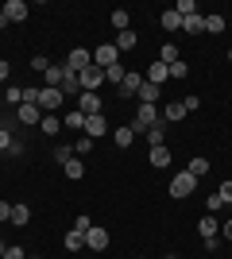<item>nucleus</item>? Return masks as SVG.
I'll return each instance as SVG.
<instances>
[{
  "label": "nucleus",
  "mask_w": 232,
  "mask_h": 259,
  "mask_svg": "<svg viewBox=\"0 0 232 259\" xmlns=\"http://www.w3.org/2000/svg\"><path fill=\"white\" fill-rule=\"evenodd\" d=\"M194 190H198V178H194L190 170H178L174 178H170V197H178V201H182V197H190Z\"/></svg>",
  "instance_id": "1"
},
{
  "label": "nucleus",
  "mask_w": 232,
  "mask_h": 259,
  "mask_svg": "<svg viewBox=\"0 0 232 259\" xmlns=\"http://www.w3.org/2000/svg\"><path fill=\"white\" fill-rule=\"evenodd\" d=\"M77 81H81V93H97V89L105 85V70H101V66H85V70L77 74Z\"/></svg>",
  "instance_id": "2"
},
{
  "label": "nucleus",
  "mask_w": 232,
  "mask_h": 259,
  "mask_svg": "<svg viewBox=\"0 0 232 259\" xmlns=\"http://www.w3.org/2000/svg\"><path fill=\"white\" fill-rule=\"evenodd\" d=\"M155 124H159V108H155V105H140V108H135V124H132L135 136L147 132V128H155Z\"/></svg>",
  "instance_id": "3"
},
{
  "label": "nucleus",
  "mask_w": 232,
  "mask_h": 259,
  "mask_svg": "<svg viewBox=\"0 0 232 259\" xmlns=\"http://www.w3.org/2000/svg\"><path fill=\"white\" fill-rule=\"evenodd\" d=\"M120 62V51H116V43H101L97 51H93V66H101V70H109V66Z\"/></svg>",
  "instance_id": "4"
},
{
  "label": "nucleus",
  "mask_w": 232,
  "mask_h": 259,
  "mask_svg": "<svg viewBox=\"0 0 232 259\" xmlns=\"http://www.w3.org/2000/svg\"><path fill=\"white\" fill-rule=\"evenodd\" d=\"M85 66H93V51H85V47H74V51L66 54V70H70V74H81Z\"/></svg>",
  "instance_id": "5"
},
{
  "label": "nucleus",
  "mask_w": 232,
  "mask_h": 259,
  "mask_svg": "<svg viewBox=\"0 0 232 259\" xmlns=\"http://www.w3.org/2000/svg\"><path fill=\"white\" fill-rule=\"evenodd\" d=\"M77 112H81V116H101V112H105V101H101L97 93H81V97H77Z\"/></svg>",
  "instance_id": "6"
},
{
  "label": "nucleus",
  "mask_w": 232,
  "mask_h": 259,
  "mask_svg": "<svg viewBox=\"0 0 232 259\" xmlns=\"http://www.w3.org/2000/svg\"><path fill=\"white\" fill-rule=\"evenodd\" d=\"M66 74H70L66 62H51V66H47V74H43V85L47 89H58L62 81H66Z\"/></svg>",
  "instance_id": "7"
},
{
  "label": "nucleus",
  "mask_w": 232,
  "mask_h": 259,
  "mask_svg": "<svg viewBox=\"0 0 232 259\" xmlns=\"http://www.w3.org/2000/svg\"><path fill=\"white\" fill-rule=\"evenodd\" d=\"M198 232H201V240L209 244V240H217V236H221V221H217L213 213H205V217L198 221Z\"/></svg>",
  "instance_id": "8"
},
{
  "label": "nucleus",
  "mask_w": 232,
  "mask_h": 259,
  "mask_svg": "<svg viewBox=\"0 0 232 259\" xmlns=\"http://www.w3.org/2000/svg\"><path fill=\"white\" fill-rule=\"evenodd\" d=\"M140 85H144V74L128 70V74H124V81L116 85V93H120V97H135V93H140Z\"/></svg>",
  "instance_id": "9"
},
{
  "label": "nucleus",
  "mask_w": 232,
  "mask_h": 259,
  "mask_svg": "<svg viewBox=\"0 0 232 259\" xmlns=\"http://www.w3.org/2000/svg\"><path fill=\"white\" fill-rule=\"evenodd\" d=\"M186 116H190V112H186V105H182V101H170V105L159 112V120H163V124H178V120H186Z\"/></svg>",
  "instance_id": "10"
},
{
  "label": "nucleus",
  "mask_w": 232,
  "mask_h": 259,
  "mask_svg": "<svg viewBox=\"0 0 232 259\" xmlns=\"http://www.w3.org/2000/svg\"><path fill=\"white\" fill-rule=\"evenodd\" d=\"M62 105V89H39V108H43V112H55V108Z\"/></svg>",
  "instance_id": "11"
},
{
  "label": "nucleus",
  "mask_w": 232,
  "mask_h": 259,
  "mask_svg": "<svg viewBox=\"0 0 232 259\" xmlns=\"http://www.w3.org/2000/svg\"><path fill=\"white\" fill-rule=\"evenodd\" d=\"M85 248L89 251H105L109 248V232H105V228H89L85 232Z\"/></svg>",
  "instance_id": "12"
},
{
  "label": "nucleus",
  "mask_w": 232,
  "mask_h": 259,
  "mask_svg": "<svg viewBox=\"0 0 232 259\" xmlns=\"http://www.w3.org/2000/svg\"><path fill=\"white\" fill-rule=\"evenodd\" d=\"M0 8H4L8 23H23L27 20V4H23V0H8V4H0Z\"/></svg>",
  "instance_id": "13"
},
{
  "label": "nucleus",
  "mask_w": 232,
  "mask_h": 259,
  "mask_svg": "<svg viewBox=\"0 0 232 259\" xmlns=\"http://www.w3.org/2000/svg\"><path fill=\"white\" fill-rule=\"evenodd\" d=\"M105 132H109V120H105V112H101V116H85V128H81V136H89V140H93V136H105Z\"/></svg>",
  "instance_id": "14"
},
{
  "label": "nucleus",
  "mask_w": 232,
  "mask_h": 259,
  "mask_svg": "<svg viewBox=\"0 0 232 259\" xmlns=\"http://www.w3.org/2000/svg\"><path fill=\"white\" fill-rule=\"evenodd\" d=\"M135 97H140V105H159V97H163V85H151V81L144 77V85H140V93H135Z\"/></svg>",
  "instance_id": "15"
},
{
  "label": "nucleus",
  "mask_w": 232,
  "mask_h": 259,
  "mask_svg": "<svg viewBox=\"0 0 232 259\" xmlns=\"http://www.w3.org/2000/svg\"><path fill=\"white\" fill-rule=\"evenodd\" d=\"M147 81H151V85H163V81H166V77H170V66H163V62H159V58H155V62L151 66H147Z\"/></svg>",
  "instance_id": "16"
},
{
  "label": "nucleus",
  "mask_w": 232,
  "mask_h": 259,
  "mask_svg": "<svg viewBox=\"0 0 232 259\" xmlns=\"http://www.w3.org/2000/svg\"><path fill=\"white\" fill-rule=\"evenodd\" d=\"M186 170H190V174H194V178L201 182V178H205V174H209L213 166H209V159H205V155H194V159L186 162Z\"/></svg>",
  "instance_id": "17"
},
{
  "label": "nucleus",
  "mask_w": 232,
  "mask_h": 259,
  "mask_svg": "<svg viewBox=\"0 0 232 259\" xmlns=\"http://www.w3.org/2000/svg\"><path fill=\"white\" fill-rule=\"evenodd\" d=\"M224 27H228V20H224L221 12H205V31L209 35H221Z\"/></svg>",
  "instance_id": "18"
},
{
  "label": "nucleus",
  "mask_w": 232,
  "mask_h": 259,
  "mask_svg": "<svg viewBox=\"0 0 232 259\" xmlns=\"http://www.w3.org/2000/svg\"><path fill=\"white\" fill-rule=\"evenodd\" d=\"M62 248H66V251H81V248H85V232H77V228H70L66 236H62Z\"/></svg>",
  "instance_id": "19"
},
{
  "label": "nucleus",
  "mask_w": 232,
  "mask_h": 259,
  "mask_svg": "<svg viewBox=\"0 0 232 259\" xmlns=\"http://www.w3.org/2000/svg\"><path fill=\"white\" fill-rule=\"evenodd\" d=\"M135 47H140V35H135L132 27H128V31H120V35H116V51H135Z\"/></svg>",
  "instance_id": "20"
},
{
  "label": "nucleus",
  "mask_w": 232,
  "mask_h": 259,
  "mask_svg": "<svg viewBox=\"0 0 232 259\" xmlns=\"http://www.w3.org/2000/svg\"><path fill=\"white\" fill-rule=\"evenodd\" d=\"M182 31L186 35H201L205 31V16H201V12L198 16H186V20H182Z\"/></svg>",
  "instance_id": "21"
},
{
  "label": "nucleus",
  "mask_w": 232,
  "mask_h": 259,
  "mask_svg": "<svg viewBox=\"0 0 232 259\" xmlns=\"http://www.w3.org/2000/svg\"><path fill=\"white\" fill-rule=\"evenodd\" d=\"M112 140H116V147H132V143H135V132H132V124L116 128V132H112Z\"/></svg>",
  "instance_id": "22"
},
{
  "label": "nucleus",
  "mask_w": 232,
  "mask_h": 259,
  "mask_svg": "<svg viewBox=\"0 0 232 259\" xmlns=\"http://www.w3.org/2000/svg\"><path fill=\"white\" fill-rule=\"evenodd\" d=\"M39 128H43L47 136H58V132H62V120H58L55 112H43V120H39Z\"/></svg>",
  "instance_id": "23"
},
{
  "label": "nucleus",
  "mask_w": 232,
  "mask_h": 259,
  "mask_svg": "<svg viewBox=\"0 0 232 259\" xmlns=\"http://www.w3.org/2000/svg\"><path fill=\"white\" fill-rule=\"evenodd\" d=\"M166 124L163 120H159V124H155V128H147V143H151V147H166Z\"/></svg>",
  "instance_id": "24"
},
{
  "label": "nucleus",
  "mask_w": 232,
  "mask_h": 259,
  "mask_svg": "<svg viewBox=\"0 0 232 259\" xmlns=\"http://www.w3.org/2000/svg\"><path fill=\"white\" fill-rule=\"evenodd\" d=\"M20 120L23 124H39V120H43V108L39 105H20Z\"/></svg>",
  "instance_id": "25"
},
{
  "label": "nucleus",
  "mask_w": 232,
  "mask_h": 259,
  "mask_svg": "<svg viewBox=\"0 0 232 259\" xmlns=\"http://www.w3.org/2000/svg\"><path fill=\"white\" fill-rule=\"evenodd\" d=\"M159 23H163V31H178V27H182V16L170 8V12H163V16H159Z\"/></svg>",
  "instance_id": "26"
},
{
  "label": "nucleus",
  "mask_w": 232,
  "mask_h": 259,
  "mask_svg": "<svg viewBox=\"0 0 232 259\" xmlns=\"http://www.w3.org/2000/svg\"><path fill=\"white\" fill-rule=\"evenodd\" d=\"M62 170H66V178H74V182H77V178H85V162H81V159L74 155V159H70L66 166H62Z\"/></svg>",
  "instance_id": "27"
},
{
  "label": "nucleus",
  "mask_w": 232,
  "mask_h": 259,
  "mask_svg": "<svg viewBox=\"0 0 232 259\" xmlns=\"http://www.w3.org/2000/svg\"><path fill=\"white\" fill-rule=\"evenodd\" d=\"M58 89H62V97H74V93L81 97V81H77V74H66V81H62Z\"/></svg>",
  "instance_id": "28"
},
{
  "label": "nucleus",
  "mask_w": 232,
  "mask_h": 259,
  "mask_svg": "<svg viewBox=\"0 0 232 259\" xmlns=\"http://www.w3.org/2000/svg\"><path fill=\"white\" fill-rule=\"evenodd\" d=\"M147 162H151V166H170V151H166V147H151Z\"/></svg>",
  "instance_id": "29"
},
{
  "label": "nucleus",
  "mask_w": 232,
  "mask_h": 259,
  "mask_svg": "<svg viewBox=\"0 0 232 259\" xmlns=\"http://www.w3.org/2000/svg\"><path fill=\"white\" fill-rule=\"evenodd\" d=\"M112 27H116V35L128 31V27H132V16H128L124 8H116V12H112Z\"/></svg>",
  "instance_id": "30"
},
{
  "label": "nucleus",
  "mask_w": 232,
  "mask_h": 259,
  "mask_svg": "<svg viewBox=\"0 0 232 259\" xmlns=\"http://www.w3.org/2000/svg\"><path fill=\"white\" fill-rule=\"evenodd\" d=\"M27 221H31V209H27V205H12V221H8V225H27Z\"/></svg>",
  "instance_id": "31"
},
{
  "label": "nucleus",
  "mask_w": 232,
  "mask_h": 259,
  "mask_svg": "<svg viewBox=\"0 0 232 259\" xmlns=\"http://www.w3.org/2000/svg\"><path fill=\"white\" fill-rule=\"evenodd\" d=\"M62 128H74V132H81V128H85V116H81V112L74 108V112H66V116H62Z\"/></svg>",
  "instance_id": "32"
},
{
  "label": "nucleus",
  "mask_w": 232,
  "mask_h": 259,
  "mask_svg": "<svg viewBox=\"0 0 232 259\" xmlns=\"http://www.w3.org/2000/svg\"><path fill=\"white\" fill-rule=\"evenodd\" d=\"M70 159H74V143H55V162H62V166H66Z\"/></svg>",
  "instance_id": "33"
},
{
  "label": "nucleus",
  "mask_w": 232,
  "mask_h": 259,
  "mask_svg": "<svg viewBox=\"0 0 232 259\" xmlns=\"http://www.w3.org/2000/svg\"><path fill=\"white\" fill-rule=\"evenodd\" d=\"M159 62H163V66H174V62H178V47H174V43H163V51H159Z\"/></svg>",
  "instance_id": "34"
},
{
  "label": "nucleus",
  "mask_w": 232,
  "mask_h": 259,
  "mask_svg": "<svg viewBox=\"0 0 232 259\" xmlns=\"http://www.w3.org/2000/svg\"><path fill=\"white\" fill-rule=\"evenodd\" d=\"M124 74H128V70H124V66L116 62V66H109V70H105V81H112V85H120V81H124Z\"/></svg>",
  "instance_id": "35"
},
{
  "label": "nucleus",
  "mask_w": 232,
  "mask_h": 259,
  "mask_svg": "<svg viewBox=\"0 0 232 259\" xmlns=\"http://www.w3.org/2000/svg\"><path fill=\"white\" fill-rule=\"evenodd\" d=\"M178 16H182V20H186V16H198V4H194V0H178Z\"/></svg>",
  "instance_id": "36"
},
{
  "label": "nucleus",
  "mask_w": 232,
  "mask_h": 259,
  "mask_svg": "<svg viewBox=\"0 0 232 259\" xmlns=\"http://www.w3.org/2000/svg\"><path fill=\"white\" fill-rule=\"evenodd\" d=\"M170 77H174V81H182V77H190V66L182 62V58H178V62L170 66Z\"/></svg>",
  "instance_id": "37"
},
{
  "label": "nucleus",
  "mask_w": 232,
  "mask_h": 259,
  "mask_svg": "<svg viewBox=\"0 0 232 259\" xmlns=\"http://www.w3.org/2000/svg\"><path fill=\"white\" fill-rule=\"evenodd\" d=\"M89 151H93V140H89V136L74 140V155H89Z\"/></svg>",
  "instance_id": "38"
},
{
  "label": "nucleus",
  "mask_w": 232,
  "mask_h": 259,
  "mask_svg": "<svg viewBox=\"0 0 232 259\" xmlns=\"http://www.w3.org/2000/svg\"><path fill=\"white\" fill-rule=\"evenodd\" d=\"M47 66H51V58H47V54H31V70L47 74Z\"/></svg>",
  "instance_id": "39"
},
{
  "label": "nucleus",
  "mask_w": 232,
  "mask_h": 259,
  "mask_svg": "<svg viewBox=\"0 0 232 259\" xmlns=\"http://www.w3.org/2000/svg\"><path fill=\"white\" fill-rule=\"evenodd\" d=\"M217 197H221L224 205H232V178H228V182H221V190H217Z\"/></svg>",
  "instance_id": "40"
},
{
  "label": "nucleus",
  "mask_w": 232,
  "mask_h": 259,
  "mask_svg": "<svg viewBox=\"0 0 232 259\" xmlns=\"http://www.w3.org/2000/svg\"><path fill=\"white\" fill-rule=\"evenodd\" d=\"M23 105H39V89L35 85H23Z\"/></svg>",
  "instance_id": "41"
},
{
  "label": "nucleus",
  "mask_w": 232,
  "mask_h": 259,
  "mask_svg": "<svg viewBox=\"0 0 232 259\" xmlns=\"http://www.w3.org/2000/svg\"><path fill=\"white\" fill-rule=\"evenodd\" d=\"M217 209H224V201L217 194H209V197H205V213H217Z\"/></svg>",
  "instance_id": "42"
},
{
  "label": "nucleus",
  "mask_w": 232,
  "mask_h": 259,
  "mask_svg": "<svg viewBox=\"0 0 232 259\" xmlns=\"http://www.w3.org/2000/svg\"><path fill=\"white\" fill-rule=\"evenodd\" d=\"M8 221H12V205L0 197V225H8Z\"/></svg>",
  "instance_id": "43"
},
{
  "label": "nucleus",
  "mask_w": 232,
  "mask_h": 259,
  "mask_svg": "<svg viewBox=\"0 0 232 259\" xmlns=\"http://www.w3.org/2000/svg\"><path fill=\"white\" fill-rule=\"evenodd\" d=\"M74 228H77V232H89V228H93V221H89V217L81 213V217H77V221H74Z\"/></svg>",
  "instance_id": "44"
},
{
  "label": "nucleus",
  "mask_w": 232,
  "mask_h": 259,
  "mask_svg": "<svg viewBox=\"0 0 232 259\" xmlns=\"http://www.w3.org/2000/svg\"><path fill=\"white\" fill-rule=\"evenodd\" d=\"M4 259H23V248H20V244H8V251H4Z\"/></svg>",
  "instance_id": "45"
},
{
  "label": "nucleus",
  "mask_w": 232,
  "mask_h": 259,
  "mask_svg": "<svg viewBox=\"0 0 232 259\" xmlns=\"http://www.w3.org/2000/svg\"><path fill=\"white\" fill-rule=\"evenodd\" d=\"M16 101H23V89H16V85H8V105H16Z\"/></svg>",
  "instance_id": "46"
},
{
  "label": "nucleus",
  "mask_w": 232,
  "mask_h": 259,
  "mask_svg": "<svg viewBox=\"0 0 232 259\" xmlns=\"http://www.w3.org/2000/svg\"><path fill=\"white\" fill-rule=\"evenodd\" d=\"M182 105H186V112H198V108H201V97H186Z\"/></svg>",
  "instance_id": "47"
},
{
  "label": "nucleus",
  "mask_w": 232,
  "mask_h": 259,
  "mask_svg": "<svg viewBox=\"0 0 232 259\" xmlns=\"http://www.w3.org/2000/svg\"><path fill=\"white\" fill-rule=\"evenodd\" d=\"M4 155H23V143H20V140H12V143H8V151H4Z\"/></svg>",
  "instance_id": "48"
},
{
  "label": "nucleus",
  "mask_w": 232,
  "mask_h": 259,
  "mask_svg": "<svg viewBox=\"0 0 232 259\" xmlns=\"http://www.w3.org/2000/svg\"><path fill=\"white\" fill-rule=\"evenodd\" d=\"M8 74H12V66L4 62V58H0V85H4V81H8Z\"/></svg>",
  "instance_id": "49"
},
{
  "label": "nucleus",
  "mask_w": 232,
  "mask_h": 259,
  "mask_svg": "<svg viewBox=\"0 0 232 259\" xmlns=\"http://www.w3.org/2000/svg\"><path fill=\"white\" fill-rule=\"evenodd\" d=\"M221 236H224V240H232V217H228V221L221 225Z\"/></svg>",
  "instance_id": "50"
},
{
  "label": "nucleus",
  "mask_w": 232,
  "mask_h": 259,
  "mask_svg": "<svg viewBox=\"0 0 232 259\" xmlns=\"http://www.w3.org/2000/svg\"><path fill=\"white\" fill-rule=\"evenodd\" d=\"M8 143H12V136H8L4 128H0V151H8Z\"/></svg>",
  "instance_id": "51"
},
{
  "label": "nucleus",
  "mask_w": 232,
  "mask_h": 259,
  "mask_svg": "<svg viewBox=\"0 0 232 259\" xmlns=\"http://www.w3.org/2000/svg\"><path fill=\"white\" fill-rule=\"evenodd\" d=\"M4 27H8V16H4V8H0V31H4Z\"/></svg>",
  "instance_id": "52"
},
{
  "label": "nucleus",
  "mask_w": 232,
  "mask_h": 259,
  "mask_svg": "<svg viewBox=\"0 0 232 259\" xmlns=\"http://www.w3.org/2000/svg\"><path fill=\"white\" fill-rule=\"evenodd\" d=\"M4 251H8V244H4V240H0V259H4Z\"/></svg>",
  "instance_id": "53"
},
{
  "label": "nucleus",
  "mask_w": 232,
  "mask_h": 259,
  "mask_svg": "<svg viewBox=\"0 0 232 259\" xmlns=\"http://www.w3.org/2000/svg\"><path fill=\"white\" fill-rule=\"evenodd\" d=\"M228 62H232V47H228Z\"/></svg>",
  "instance_id": "54"
},
{
  "label": "nucleus",
  "mask_w": 232,
  "mask_h": 259,
  "mask_svg": "<svg viewBox=\"0 0 232 259\" xmlns=\"http://www.w3.org/2000/svg\"><path fill=\"white\" fill-rule=\"evenodd\" d=\"M166 259H178V255H166Z\"/></svg>",
  "instance_id": "55"
},
{
  "label": "nucleus",
  "mask_w": 232,
  "mask_h": 259,
  "mask_svg": "<svg viewBox=\"0 0 232 259\" xmlns=\"http://www.w3.org/2000/svg\"><path fill=\"white\" fill-rule=\"evenodd\" d=\"M0 232H4V225H0Z\"/></svg>",
  "instance_id": "56"
},
{
  "label": "nucleus",
  "mask_w": 232,
  "mask_h": 259,
  "mask_svg": "<svg viewBox=\"0 0 232 259\" xmlns=\"http://www.w3.org/2000/svg\"><path fill=\"white\" fill-rule=\"evenodd\" d=\"M31 259H39V255H31Z\"/></svg>",
  "instance_id": "57"
}]
</instances>
